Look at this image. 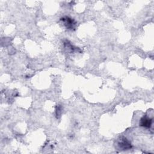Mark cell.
<instances>
[{"label":"cell","instance_id":"6da1fadb","mask_svg":"<svg viewBox=\"0 0 154 154\" xmlns=\"http://www.w3.org/2000/svg\"><path fill=\"white\" fill-rule=\"evenodd\" d=\"M119 147L121 150H129L131 149L132 145L131 142L125 137H122L118 141Z\"/></svg>","mask_w":154,"mask_h":154},{"label":"cell","instance_id":"7a4b0ae2","mask_svg":"<svg viewBox=\"0 0 154 154\" xmlns=\"http://www.w3.org/2000/svg\"><path fill=\"white\" fill-rule=\"evenodd\" d=\"M152 119L149 118L147 116H143L141 119L140 122V125L141 126H143L146 128H150L152 126Z\"/></svg>","mask_w":154,"mask_h":154},{"label":"cell","instance_id":"3957f363","mask_svg":"<svg viewBox=\"0 0 154 154\" xmlns=\"http://www.w3.org/2000/svg\"><path fill=\"white\" fill-rule=\"evenodd\" d=\"M61 20L64 22V25L68 29H74L75 26V22L74 20H73L71 18H69V17H65L62 18Z\"/></svg>","mask_w":154,"mask_h":154}]
</instances>
